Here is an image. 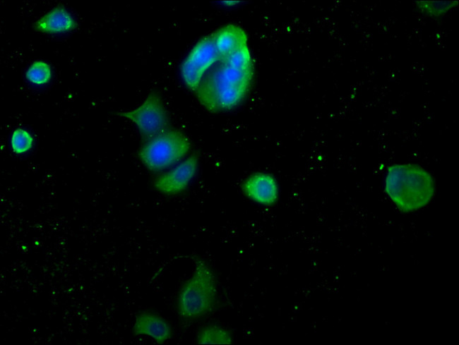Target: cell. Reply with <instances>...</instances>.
Segmentation results:
<instances>
[{"instance_id":"obj_1","label":"cell","mask_w":459,"mask_h":345,"mask_svg":"<svg viewBox=\"0 0 459 345\" xmlns=\"http://www.w3.org/2000/svg\"><path fill=\"white\" fill-rule=\"evenodd\" d=\"M254 75L253 59L246 46L231 54H220L193 92L200 104L208 111L214 113L230 111L245 99Z\"/></svg>"},{"instance_id":"obj_2","label":"cell","mask_w":459,"mask_h":345,"mask_svg":"<svg viewBox=\"0 0 459 345\" xmlns=\"http://www.w3.org/2000/svg\"><path fill=\"white\" fill-rule=\"evenodd\" d=\"M383 189L400 212L412 213L431 202L436 185L434 175L423 166L413 162L393 163L386 168Z\"/></svg>"},{"instance_id":"obj_3","label":"cell","mask_w":459,"mask_h":345,"mask_svg":"<svg viewBox=\"0 0 459 345\" xmlns=\"http://www.w3.org/2000/svg\"><path fill=\"white\" fill-rule=\"evenodd\" d=\"M218 298V281L213 267L205 260L196 258L191 274L178 291L179 316L188 321L203 318L215 310Z\"/></svg>"},{"instance_id":"obj_4","label":"cell","mask_w":459,"mask_h":345,"mask_svg":"<svg viewBox=\"0 0 459 345\" xmlns=\"http://www.w3.org/2000/svg\"><path fill=\"white\" fill-rule=\"evenodd\" d=\"M191 146L189 138L182 132L168 129L145 141L138 155L148 170L158 172L181 161Z\"/></svg>"},{"instance_id":"obj_5","label":"cell","mask_w":459,"mask_h":345,"mask_svg":"<svg viewBox=\"0 0 459 345\" xmlns=\"http://www.w3.org/2000/svg\"><path fill=\"white\" fill-rule=\"evenodd\" d=\"M117 115L131 121L145 142L166 131L169 116L160 96L150 92L136 108L121 111Z\"/></svg>"},{"instance_id":"obj_6","label":"cell","mask_w":459,"mask_h":345,"mask_svg":"<svg viewBox=\"0 0 459 345\" xmlns=\"http://www.w3.org/2000/svg\"><path fill=\"white\" fill-rule=\"evenodd\" d=\"M220 56L214 32L196 43L181 65L182 78L190 90H196L203 75Z\"/></svg>"},{"instance_id":"obj_7","label":"cell","mask_w":459,"mask_h":345,"mask_svg":"<svg viewBox=\"0 0 459 345\" xmlns=\"http://www.w3.org/2000/svg\"><path fill=\"white\" fill-rule=\"evenodd\" d=\"M240 189L248 200L264 207L274 206L280 196L277 178L266 171H256L247 176L241 183Z\"/></svg>"},{"instance_id":"obj_8","label":"cell","mask_w":459,"mask_h":345,"mask_svg":"<svg viewBox=\"0 0 459 345\" xmlns=\"http://www.w3.org/2000/svg\"><path fill=\"white\" fill-rule=\"evenodd\" d=\"M198 167V157L193 154L173 168L160 174L153 185L157 192L166 195L181 193L195 177Z\"/></svg>"},{"instance_id":"obj_9","label":"cell","mask_w":459,"mask_h":345,"mask_svg":"<svg viewBox=\"0 0 459 345\" xmlns=\"http://www.w3.org/2000/svg\"><path fill=\"white\" fill-rule=\"evenodd\" d=\"M136 337L150 339L157 344H163L173 337V328L162 315L150 310L138 311L134 317L131 328Z\"/></svg>"},{"instance_id":"obj_10","label":"cell","mask_w":459,"mask_h":345,"mask_svg":"<svg viewBox=\"0 0 459 345\" xmlns=\"http://www.w3.org/2000/svg\"><path fill=\"white\" fill-rule=\"evenodd\" d=\"M78 23L71 13L62 5H57L40 17L33 24L35 31L57 34L73 30Z\"/></svg>"},{"instance_id":"obj_11","label":"cell","mask_w":459,"mask_h":345,"mask_svg":"<svg viewBox=\"0 0 459 345\" xmlns=\"http://www.w3.org/2000/svg\"><path fill=\"white\" fill-rule=\"evenodd\" d=\"M214 32L216 47L222 55L231 54L248 46L247 35L239 25L229 24Z\"/></svg>"},{"instance_id":"obj_12","label":"cell","mask_w":459,"mask_h":345,"mask_svg":"<svg viewBox=\"0 0 459 345\" xmlns=\"http://www.w3.org/2000/svg\"><path fill=\"white\" fill-rule=\"evenodd\" d=\"M196 342L198 344H232L234 342V336L227 327L210 322L198 329Z\"/></svg>"},{"instance_id":"obj_13","label":"cell","mask_w":459,"mask_h":345,"mask_svg":"<svg viewBox=\"0 0 459 345\" xmlns=\"http://www.w3.org/2000/svg\"><path fill=\"white\" fill-rule=\"evenodd\" d=\"M413 5L422 16L440 20L458 6V1H415Z\"/></svg>"},{"instance_id":"obj_14","label":"cell","mask_w":459,"mask_h":345,"mask_svg":"<svg viewBox=\"0 0 459 345\" xmlns=\"http://www.w3.org/2000/svg\"><path fill=\"white\" fill-rule=\"evenodd\" d=\"M52 75L51 66L42 60L34 61L25 71V78L30 83L42 85L49 82Z\"/></svg>"},{"instance_id":"obj_15","label":"cell","mask_w":459,"mask_h":345,"mask_svg":"<svg viewBox=\"0 0 459 345\" xmlns=\"http://www.w3.org/2000/svg\"><path fill=\"white\" fill-rule=\"evenodd\" d=\"M33 143L34 139L31 133L23 128H16L11 135V147L17 155L25 154L30 151Z\"/></svg>"}]
</instances>
